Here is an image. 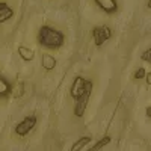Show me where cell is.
<instances>
[{
    "instance_id": "obj_4",
    "label": "cell",
    "mask_w": 151,
    "mask_h": 151,
    "mask_svg": "<svg viewBox=\"0 0 151 151\" xmlns=\"http://www.w3.org/2000/svg\"><path fill=\"white\" fill-rule=\"evenodd\" d=\"M110 38H112V29L106 26V24H101V26H97L92 29V40H94L95 47H101Z\"/></svg>"
},
{
    "instance_id": "obj_10",
    "label": "cell",
    "mask_w": 151,
    "mask_h": 151,
    "mask_svg": "<svg viewBox=\"0 0 151 151\" xmlns=\"http://www.w3.org/2000/svg\"><path fill=\"white\" fill-rule=\"evenodd\" d=\"M18 55H20V58L21 59H24V60H32L33 59V56H35V52L32 48H27V47H18Z\"/></svg>"
},
{
    "instance_id": "obj_7",
    "label": "cell",
    "mask_w": 151,
    "mask_h": 151,
    "mask_svg": "<svg viewBox=\"0 0 151 151\" xmlns=\"http://www.w3.org/2000/svg\"><path fill=\"white\" fill-rule=\"evenodd\" d=\"M92 2L95 3V6L104 12V14L107 15H113V14H116L119 6H118V2L116 0H92Z\"/></svg>"
},
{
    "instance_id": "obj_16",
    "label": "cell",
    "mask_w": 151,
    "mask_h": 151,
    "mask_svg": "<svg viewBox=\"0 0 151 151\" xmlns=\"http://www.w3.org/2000/svg\"><path fill=\"white\" fill-rule=\"evenodd\" d=\"M147 116H148V118L151 116V107H150V106L147 107Z\"/></svg>"
},
{
    "instance_id": "obj_5",
    "label": "cell",
    "mask_w": 151,
    "mask_h": 151,
    "mask_svg": "<svg viewBox=\"0 0 151 151\" xmlns=\"http://www.w3.org/2000/svg\"><path fill=\"white\" fill-rule=\"evenodd\" d=\"M15 17V6L11 0H0V27Z\"/></svg>"
},
{
    "instance_id": "obj_14",
    "label": "cell",
    "mask_w": 151,
    "mask_h": 151,
    "mask_svg": "<svg viewBox=\"0 0 151 151\" xmlns=\"http://www.w3.org/2000/svg\"><path fill=\"white\" fill-rule=\"evenodd\" d=\"M142 60H145V62H151V50H150V48H147V50H145V53L142 55Z\"/></svg>"
},
{
    "instance_id": "obj_9",
    "label": "cell",
    "mask_w": 151,
    "mask_h": 151,
    "mask_svg": "<svg viewBox=\"0 0 151 151\" xmlns=\"http://www.w3.org/2000/svg\"><path fill=\"white\" fill-rule=\"evenodd\" d=\"M41 64H42V68H44V70L52 71V70L56 68V59H55V56H52V55L44 53V55L41 56Z\"/></svg>"
},
{
    "instance_id": "obj_8",
    "label": "cell",
    "mask_w": 151,
    "mask_h": 151,
    "mask_svg": "<svg viewBox=\"0 0 151 151\" xmlns=\"http://www.w3.org/2000/svg\"><path fill=\"white\" fill-rule=\"evenodd\" d=\"M12 94V85L0 74V100H8Z\"/></svg>"
},
{
    "instance_id": "obj_11",
    "label": "cell",
    "mask_w": 151,
    "mask_h": 151,
    "mask_svg": "<svg viewBox=\"0 0 151 151\" xmlns=\"http://www.w3.org/2000/svg\"><path fill=\"white\" fill-rule=\"evenodd\" d=\"M89 142H91V136H83V137H80V139L73 145L71 150H80V148H83V145H88Z\"/></svg>"
},
{
    "instance_id": "obj_13",
    "label": "cell",
    "mask_w": 151,
    "mask_h": 151,
    "mask_svg": "<svg viewBox=\"0 0 151 151\" xmlns=\"http://www.w3.org/2000/svg\"><path fill=\"white\" fill-rule=\"evenodd\" d=\"M148 71H145V68H137L134 73H133V80H141L147 76Z\"/></svg>"
},
{
    "instance_id": "obj_15",
    "label": "cell",
    "mask_w": 151,
    "mask_h": 151,
    "mask_svg": "<svg viewBox=\"0 0 151 151\" xmlns=\"http://www.w3.org/2000/svg\"><path fill=\"white\" fill-rule=\"evenodd\" d=\"M150 82H151V74H150V73H147V83L150 85Z\"/></svg>"
},
{
    "instance_id": "obj_1",
    "label": "cell",
    "mask_w": 151,
    "mask_h": 151,
    "mask_svg": "<svg viewBox=\"0 0 151 151\" xmlns=\"http://www.w3.org/2000/svg\"><path fill=\"white\" fill-rule=\"evenodd\" d=\"M36 41L42 48L56 52L65 42V35L59 29L50 26V24H42L36 32Z\"/></svg>"
},
{
    "instance_id": "obj_6",
    "label": "cell",
    "mask_w": 151,
    "mask_h": 151,
    "mask_svg": "<svg viewBox=\"0 0 151 151\" xmlns=\"http://www.w3.org/2000/svg\"><path fill=\"white\" fill-rule=\"evenodd\" d=\"M91 91H86L85 94H82L77 100H74L76 104H74V116L76 118H82L85 115V110H86V106H88V101H89V97H91Z\"/></svg>"
},
{
    "instance_id": "obj_3",
    "label": "cell",
    "mask_w": 151,
    "mask_h": 151,
    "mask_svg": "<svg viewBox=\"0 0 151 151\" xmlns=\"http://www.w3.org/2000/svg\"><path fill=\"white\" fill-rule=\"evenodd\" d=\"M38 122V118L35 115H29L26 116L24 119H21L15 127H14V134L18 136V137H24V136H27L33 129H35V125Z\"/></svg>"
},
{
    "instance_id": "obj_2",
    "label": "cell",
    "mask_w": 151,
    "mask_h": 151,
    "mask_svg": "<svg viewBox=\"0 0 151 151\" xmlns=\"http://www.w3.org/2000/svg\"><path fill=\"white\" fill-rule=\"evenodd\" d=\"M92 88H94V85H92L91 80H86L82 76H77V77L73 80V85L70 88V94H71L73 100H77L82 94H85L86 91H91Z\"/></svg>"
},
{
    "instance_id": "obj_12",
    "label": "cell",
    "mask_w": 151,
    "mask_h": 151,
    "mask_svg": "<svg viewBox=\"0 0 151 151\" xmlns=\"http://www.w3.org/2000/svg\"><path fill=\"white\" fill-rule=\"evenodd\" d=\"M109 142H110V136H103L94 147H91V150H92V151H94V150H101L104 145H109Z\"/></svg>"
}]
</instances>
